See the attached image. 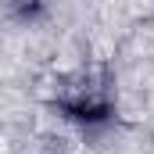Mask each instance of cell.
<instances>
[{
    "label": "cell",
    "mask_w": 154,
    "mask_h": 154,
    "mask_svg": "<svg viewBox=\"0 0 154 154\" xmlns=\"http://www.w3.org/2000/svg\"><path fill=\"white\" fill-rule=\"evenodd\" d=\"M61 111L75 122H104L111 115V97L104 86H93L90 79L86 82H75V86H65L61 93Z\"/></svg>",
    "instance_id": "obj_1"
}]
</instances>
